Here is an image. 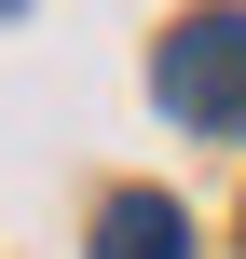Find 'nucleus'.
I'll return each instance as SVG.
<instances>
[{
	"label": "nucleus",
	"mask_w": 246,
	"mask_h": 259,
	"mask_svg": "<svg viewBox=\"0 0 246 259\" xmlns=\"http://www.w3.org/2000/svg\"><path fill=\"white\" fill-rule=\"evenodd\" d=\"M96 259H192V219H178L164 191H110V219H96Z\"/></svg>",
	"instance_id": "nucleus-2"
},
{
	"label": "nucleus",
	"mask_w": 246,
	"mask_h": 259,
	"mask_svg": "<svg viewBox=\"0 0 246 259\" xmlns=\"http://www.w3.org/2000/svg\"><path fill=\"white\" fill-rule=\"evenodd\" d=\"M0 14H14V0H0Z\"/></svg>",
	"instance_id": "nucleus-3"
},
{
	"label": "nucleus",
	"mask_w": 246,
	"mask_h": 259,
	"mask_svg": "<svg viewBox=\"0 0 246 259\" xmlns=\"http://www.w3.org/2000/svg\"><path fill=\"white\" fill-rule=\"evenodd\" d=\"M164 109L192 137H246V14H178L164 27Z\"/></svg>",
	"instance_id": "nucleus-1"
}]
</instances>
